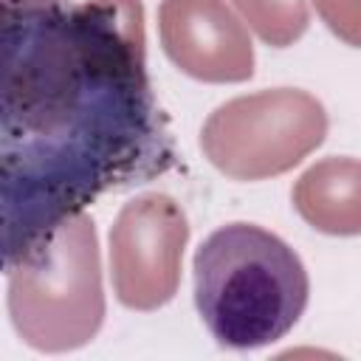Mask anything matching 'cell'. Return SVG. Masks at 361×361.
Here are the masks:
<instances>
[{"mask_svg":"<svg viewBox=\"0 0 361 361\" xmlns=\"http://www.w3.org/2000/svg\"><path fill=\"white\" fill-rule=\"evenodd\" d=\"M175 166L141 0L0 6L3 265L96 197Z\"/></svg>","mask_w":361,"mask_h":361,"instance_id":"obj_1","label":"cell"},{"mask_svg":"<svg viewBox=\"0 0 361 361\" xmlns=\"http://www.w3.org/2000/svg\"><path fill=\"white\" fill-rule=\"evenodd\" d=\"M195 307L212 338L231 350L279 341L307 307L302 257L257 223H226L195 251Z\"/></svg>","mask_w":361,"mask_h":361,"instance_id":"obj_2","label":"cell"},{"mask_svg":"<svg viewBox=\"0 0 361 361\" xmlns=\"http://www.w3.org/2000/svg\"><path fill=\"white\" fill-rule=\"evenodd\" d=\"M6 268V305L17 336L42 353H65L96 336L104 316L99 240L79 212Z\"/></svg>","mask_w":361,"mask_h":361,"instance_id":"obj_3","label":"cell"},{"mask_svg":"<svg viewBox=\"0 0 361 361\" xmlns=\"http://www.w3.org/2000/svg\"><path fill=\"white\" fill-rule=\"evenodd\" d=\"M327 113L296 87H274L220 104L203 124L209 161L240 180L279 175L324 141Z\"/></svg>","mask_w":361,"mask_h":361,"instance_id":"obj_4","label":"cell"},{"mask_svg":"<svg viewBox=\"0 0 361 361\" xmlns=\"http://www.w3.org/2000/svg\"><path fill=\"white\" fill-rule=\"evenodd\" d=\"M186 237L183 209L172 197L149 192L124 203L110 228V274L121 305L152 310L175 296Z\"/></svg>","mask_w":361,"mask_h":361,"instance_id":"obj_5","label":"cell"},{"mask_svg":"<svg viewBox=\"0 0 361 361\" xmlns=\"http://www.w3.org/2000/svg\"><path fill=\"white\" fill-rule=\"evenodd\" d=\"M166 56L203 82H243L254 73L245 25L223 0H164L158 11Z\"/></svg>","mask_w":361,"mask_h":361,"instance_id":"obj_6","label":"cell"},{"mask_svg":"<svg viewBox=\"0 0 361 361\" xmlns=\"http://www.w3.org/2000/svg\"><path fill=\"white\" fill-rule=\"evenodd\" d=\"M299 214L327 234H361V161L324 158L293 186Z\"/></svg>","mask_w":361,"mask_h":361,"instance_id":"obj_7","label":"cell"},{"mask_svg":"<svg viewBox=\"0 0 361 361\" xmlns=\"http://www.w3.org/2000/svg\"><path fill=\"white\" fill-rule=\"evenodd\" d=\"M248 25L271 45L285 48L307 28V0H234Z\"/></svg>","mask_w":361,"mask_h":361,"instance_id":"obj_8","label":"cell"},{"mask_svg":"<svg viewBox=\"0 0 361 361\" xmlns=\"http://www.w3.org/2000/svg\"><path fill=\"white\" fill-rule=\"evenodd\" d=\"M324 23L350 45H361V0H313Z\"/></svg>","mask_w":361,"mask_h":361,"instance_id":"obj_9","label":"cell"},{"mask_svg":"<svg viewBox=\"0 0 361 361\" xmlns=\"http://www.w3.org/2000/svg\"><path fill=\"white\" fill-rule=\"evenodd\" d=\"M23 3H39V0H0V6H23Z\"/></svg>","mask_w":361,"mask_h":361,"instance_id":"obj_10","label":"cell"}]
</instances>
